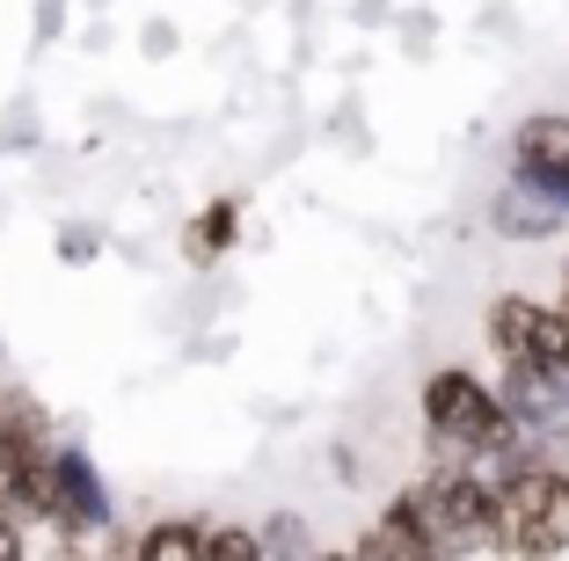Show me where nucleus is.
<instances>
[{"instance_id": "0eeeda50", "label": "nucleus", "mask_w": 569, "mask_h": 561, "mask_svg": "<svg viewBox=\"0 0 569 561\" xmlns=\"http://www.w3.org/2000/svg\"><path fill=\"white\" fill-rule=\"evenodd\" d=\"M234 219H241V204H234V198H212L198 219H190V233H183V256H190L198 270H204V263H219V256L234 248Z\"/></svg>"}, {"instance_id": "7ed1b4c3", "label": "nucleus", "mask_w": 569, "mask_h": 561, "mask_svg": "<svg viewBox=\"0 0 569 561\" xmlns=\"http://www.w3.org/2000/svg\"><path fill=\"white\" fill-rule=\"evenodd\" d=\"M489 343L519 372H540V380H562L569 372V307H540V299H497L489 307Z\"/></svg>"}, {"instance_id": "f03ea898", "label": "nucleus", "mask_w": 569, "mask_h": 561, "mask_svg": "<svg viewBox=\"0 0 569 561\" xmlns=\"http://www.w3.org/2000/svg\"><path fill=\"white\" fill-rule=\"evenodd\" d=\"M497 540L519 547V554H562L569 547V474L511 467L497 481Z\"/></svg>"}, {"instance_id": "20e7f679", "label": "nucleus", "mask_w": 569, "mask_h": 561, "mask_svg": "<svg viewBox=\"0 0 569 561\" xmlns=\"http://www.w3.org/2000/svg\"><path fill=\"white\" fill-rule=\"evenodd\" d=\"M519 176L569 198V124L562 117H526L519 124Z\"/></svg>"}, {"instance_id": "423d86ee", "label": "nucleus", "mask_w": 569, "mask_h": 561, "mask_svg": "<svg viewBox=\"0 0 569 561\" xmlns=\"http://www.w3.org/2000/svg\"><path fill=\"white\" fill-rule=\"evenodd\" d=\"M139 561H204V518H161L132 540Z\"/></svg>"}, {"instance_id": "6e6552de", "label": "nucleus", "mask_w": 569, "mask_h": 561, "mask_svg": "<svg viewBox=\"0 0 569 561\" xmlns=\"http://www.w3.org/2000/svg\"><path fill=\"white\" fill-rule=\"evenodd\" d=\"M263 540L256 532H234V525H204V561H256Z\"/></svg>"}, {"instance_id": "39448f33", "label": "nucleus", "mask_w": 569, "mask_h": 561, "mask_svg": "<svg viewBox=\"0 0 569 561\" xmlns=\"http://www.w3.org/2000/svg\"><path fill=\"white\" fill-rule=\"evenodd\" d=\"M358 554H366V561H431L438 547H431V532H423L417 518H402V511H387L380 525H372L366 540H358Z\"/></svg>"}, {"instance_id": "1a4fd4ad", "label": "nucleus", "mask_w": 569, "mask_h": 561, "mask_svg": "<svg viewBox=\"0 0 569 561\" xmlns=\"http://www.w3.org/2000/svg\"><path fill=\"white\" fill-rule=\"evenodd\" d=\"M562 307H569V278H562Z\"/></svg>"}, {"instance_id": "f257e3e1", "label": "nucleus", "mask_w": 569, "mask_h": 561, "mask_svg": "<svg viewBox=\"0 0 569 561\" xmlns=\"http://www.w3.org/2000/svg\"><path fill=\"white\" fill-rule=\"evenodd\" d=\"M423 423H431V438H446L452 452H475V460L519 445L511 401H497L475 372H431L423 380Z\"/></svg>"}]
</instances>
